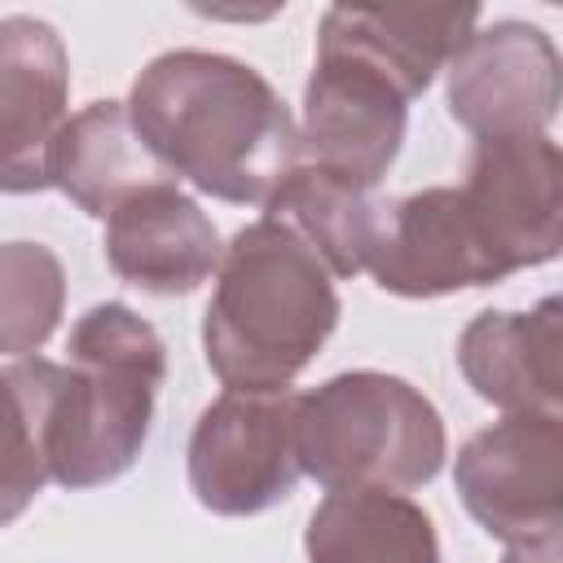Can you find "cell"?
Listing matches in <instances>:
<instances>
[{
  "mask_svg": "<svg viewBox=\"0 0 563 563\" xmlns=\"http://www.w3.org/2000/svg\"><path fill=\"white\" fill-rule=\"evenodd\" d=\"M559 559H563L559 532H545V537L510 541V545H506V559H501V563H559Z\"/></svg>",
  "mask_w": 563,
  "mask_h": 563,
  "instance_id": "ffe728a7",
  "label": "cell"
},
{
  "mask_svg": "<svg viewBox=\"0 0 563 563\" xmlns=\"http://www.w3.org/2000/svg\"><path fill=\"white\" fill-rule=\"evenodd\" d=\"M479 26L475 4H444V9H369V4H334L321 18V40L347 44L387 70L409 101L435 79L440 66L462 48V40Z\"/></svg>",
  "mask_w": 563,
  "mask_h": 563,
  "instance_id": "9a60e30c",
  "label": "cell"
},
{
  "mask_svg": "<svg viewBox=\"0 0 563 563\" xmlns=\"http://www.w3.org/2000/svg\"><path fill=\"white\" fill-rule=\"evenodd\" d=\"M453 484L471 519L510 541L563 532V422L506 413L457 449Z\"/></svg>",
  "mask_w": 563,
  "mask_h": 563,
  "instance_id": "ba28073f",
  "label": "cell"
},
{
  "mask_svg": "<svg viewBox=\"0 0 563 563\" xmlns=\"http://www.w3.org/2000/svg\"><path fill=\"white\" fill-rule=\"evenodd\" d=\"M365 273L387 295L405 299H435L497 282L453 185L418 189L387 202L383 233Z\"/></svg>",
  "mask_w": 563,
  "mask_h": 563,
  "instance_id": "7c38bea8",
  "label": "cell"
},
{
  "mask_svg": "<svg viewBox=\"0 0 563 563\" xmlns=\"http://www.w3.org/2000/svg\"><path fill=\"white\" fill-rule=\"evenodd\" d=\"M66 352L70 361L48 369V479L97 488L141 457L167 378V347L128 303H97L75 321Z\"/></svg>",
  "mask_w": 563,
  "mask_h": 563,
  "instance_id": "3957f363",
  "label": "cell"
},
{
  "mask_svg": "<svg viewBox=\"0 0 563 563\" xmlns=\"http://www.w3.org/2000/svg\"><path fill=\"white\" fill-rule=\"evenodd\" d=\"M66 308V268L44 242H0V356H35Z\"/></svg>",
  "mask_w": 563,
  "mask_h": 563,
  "instance_id": "d6986e66",
  "label": "cell"
},
{
  "mask_svg": "<svg viewBox=\"0 0 563 563\" xmlns=\"http://www.w3.org/2000/svg\"><path fill=\"white\" fill-rule=\"evenodd\" d=\"M449 114L475 136H537L559 114V48L532 22L475 26L449 57Z\"/></svg>",
  "mask_w": 563,
  "mask_h": 563,
  "instance_id": "9c48e42d",
  "label": "cell"
},
{
  "mask_svg": "<svg viewBox=\"0 0 563 563\" xmlns=\"http://www.w3.org/2000/svg\"><path fill=\"white\" fill-rule=\"evenodd\" d=\"M264 216L282 220L330 268V277H356L374 260L387 202L334 172L299 163L264 202Z\"/></svg>",
  "mask_w": 563,
  "mask_h": 563,
  "instance_id": "e0dca14e",
  "label": "cell"
},
{
  "mask_svg": "<svg viewBox=\"0 0 563 563\" xmlns=\"http://www.w3.org/2000/svg\"><path fill=\"white\" fill-rule=\"evenodd\" d=\"M559 295H545L528 312H479L457 339V365L466 383L501 413H559Z\"/></svg>",
  "mask_w": 563,
  "mask_h": 563,
  "instance_id": "4fadbf2b",
  "label": "cell"
},
{
  "mask_svg": "<svg viewBox=\"0 0 563 563\" xmlns=\"http://www.w3.org/2000/svg\"><path fill=\"white\" fill-rule=\"evenodd\" d=\"M453 189L497 282L559 255L563 167L550 132L475 141L466 180Z\"/></svg>",
  "mask_w": 563,
  "mask_h": 563,
  "instance_id": "8992f818",
  "label": "cell"
},
{
  "mask_svg": "<svg viewBox=\"0 0 563 563\" xmlns=\"http://www.w3.org/2000/svg\"><path fill=\"white\" fill-rule=\"evenodd\" d=\"M339 325L330 268L273 216L238 229L202 317L211 374L233 391H286Z\"/></svg>",
  "mask_w": 563,
  "mask_h": 563,
  "instance_id": "7a4b0ae2",
  "label": "cell"
},
{
  "mask_svg": "<svg viewBox=\"0 0 563 563\" xmlns=\"http://www.w3.org/2000/svg\"><path fill=\"white\" fill-rule=\"evenodd\" d=\"M299 471L325 493L383 488L405 493L449 457L440 409L405 378L378 369L334 374L299 396L295 409Z\"/></svg>",
  "mask_w": 563,
  "mask_h": 563,
  "instance_id": "277c9868",
  "label": "cell"
},
{
  "mask_svg": "<svg viewBox=\"0 0 563 563\" xmlns=\"http://www.w3.org/2000/svg\"><path fill=\"white\" fill-rule=\"evenodd\" d=\"M158 180L172 176L141 145L123 101H88L79 114H70L48 163V185L97 220H106L128 194Z\"/></svg>",
  "mask_w": 563,
  "mask_h": 563,
  "instance_id": "5bb4252c",
  "label": "cell"
},
{
  "mask_svg": "<svg viewBox=\"0 0 563 563\" xmlns=\"http://www.w3.org/2000/svg\"><path fill=\"white\" fill-rule=\"evenodd\" d=\"M295 391L224 387L189 435V488L211 515H260L299 484Z\"/></svg>",
  "mask_w": 563,
  "mask_h": 563,
  "instance_id": "5b68a950",
  "label": "cell"
},
{
  "mask_svg": "<svg viewBox=\"0 0 563 563\" xmlns=\"http://www.w3.org/2000/svg\"><path fill=\"white\" fill-rule=\"evenodd\" d=\"M409 92L347 44L317 35V66L303 88L299 163L374 189L400 154Z\"/></svg>",
  "mask_w": 563,
  "mask_h": 563,
  "instance_id": "52a82bcc",
  "label": "cell"
},
{
  "mask_svg": "<svg viewBox=\"0 0 563 563\" xmlns=\"http://www.w3.org/2000/svg\"><path fill=\"white\" fill-rule=\"evenodd\" d=\"M308 563H440L431 515L405 493H325L303 532Z\"/></svg>",
  "mask_w": 563,
  "mask_h": 563,
  "instance_id": "2e32d148",
  "label": "cell"
},
{
  "mask_svg": "<svg viewBox=\"0 0 563 563\" xmlns=\"http://www.w3.org/2000/svg\"><path fill=\"white\" fill-rule=\"evenodd\" d=\"M220 233L211 216L176 185L158 180L128 194L106 216L110 268L150 295H189L220 268Z\"/></svg>",
  "mask_w": 563,
  "mask_h": 563,
  "instance_id": "8fae6325",
  "label": "cell"
},
{
  "mask_svg": "<svg viewBox=\"0 0 563 563\" xmlns=\"http://www.w3.org/2000/svg\"><path fill=\"white\" fill-rule=\"evenodd\" d=\"M66 97L62 35L31 13L0 18V194L48 189L53 145L70 119Z\"/></svg>",
  "mask_w": 563,
  "mask_h": 563,
  "instance_id": "30bf717a",
  "label": "cell"
},
{
  "mask_svg": "<svg viewBox=\"0 0 563 563\" xmlns=\"http://www.w3.org/2000/svg\"><path fill=\"white\" fill-rule=\"evenodd\" d=\"M128 119L141 145L198 194L264 207L299 167V123L277 88L246 62L202 48L154 57L132 92Z\"/></svg>",
  "mask_w": 563,
  "mask_h": 563,
  "instance_id": "6da1fadb",
  "label": "cell"
},
{
  "mask_svg": "<svg viewBox=\"0 0 563 563\" xmlns=\"http://www.w3.org/2000/svg\"><path fill=\"white\" fill-rule=\"evenodd\" d=\"M48 369L53 361L40 356L0 369V528L13 523L48 484Z\"/></svg>",
  "mask_w": 563,
  "mask_h": 563,
  "instance_id": "ac0fdd59",
  "label": "cell"
}]
</instances>
